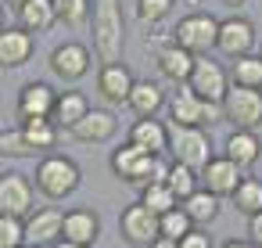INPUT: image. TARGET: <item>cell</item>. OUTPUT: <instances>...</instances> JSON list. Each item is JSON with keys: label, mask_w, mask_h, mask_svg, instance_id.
Segmentation results:
<instances>
[{"label": "cell", "mask_w": 262, "mask_h": 248, "mask_svg": "<svg viewBox=\"0 0 262 248\" xmlns=\"http://www.w3.org/2000/svg\"><path fill=\"white\" fill-rule=\"evenodd\" d=\"M126 140L137 144V148H144V151H151V155H165L169 151V126L158 122V115L155 119H137L129 126V137Z\"/></svg>", "instance_id": "21"}, {"label": "cell", "mask_w": 262, "mask_h": 248, "mask_svg": "<svg viewBox=\"0 0 262 248\" xmlns=\"http://www.w3.org/2000/svg\"><path fill=\"white\" fill-rule=\"evenodd\" d=\"M54 11H58V22H65V26H86L94 0H54Z\"/></svg>", "instance_id": "32"}, {"label": "cell", "mask_w": 262, "mask_h": 248, "mask_svg": "<svg viewBox=\"0 0 262 248\" xmlns=\"http://www.w3.org/2000/svg\"><path fill=\"white\" fill-rule=\"evenodd\" d=\"M183 209H187V216L194 219V226H201V223H212L215 216H219V194H212V191H205V187H198L187 201H180Z\"/></svg>", "instance_id": "28"}, {"label": "cell", "mask_w": 262, "mask_h": 248, "mask_svg": "<svg viewBox=\"0 0 262 248\" xmlns=\"http://www.w3.org/2000/svg\"><path fill=\"white\" fill-rule=\"evenodd\" d=\"M79 166L69 158V155H43L36 162V191L51 201H61L69 198L76 187H79Z\"/></svg>", "instance_id": "2"}, {"label": "cell", "mask_w": 262, "mask_h": 248, "mask_svg": "<svg viewBox=\"0 0 262 248\" xmlns=\"http://www.w3.org/2000/svg\"><path fill=\"white\" fill-rule=\"evenodd\" d=\"M176 248H215V244H212V237H208L201 226H194L183 241H176Z\"/></svg>", "instance_id": "38"}, {"label": "cell", "mask_w": 262, "mask_h": 248, "mask_svg": "<svg viewBox=\"0 0 262 248\" xmlns=\"http://www.w3.org/2000/svg\"><path fill=\"white\" fill-rule=\"evenodd\" d=\"M54 105H58V94L43 79H33L18 90V119H51Z\"/></svg>", "instance_id": "14"}, {"label": "cell", "mask_w": 262, "mask_h": 248, "mask_svg": "<svg viewBox=\"0 0 262 248\" xmlns=\"http://www.w3.org/2000/svg\"><path fill=\"white\" fill-rule=\"evenodd\" d=\"M54 248H86V244H72V241H58Z\"/></svg>", "instance_id": "43"}, {"label": "cell", "mask_w": 262, "mask_h": 248, "mask_svg": "<svg viewBox=\"0 0 262 248\" xmlns=\"http://www.w3.org/2000/svg\"><path fill=\"white\" fill-rule=\"evenodd\" d=\"M241 180H244V169H241L230 155H212V162L201 169L205 191H212V194H219V198H230Z\"/></svg>", "instance_id": "13"}, {"label": "cell", "mask_w": 262, "mask_h": 248, "mask_svg": "<svg viewBox=\"0 0 262 248\" xmlns=\"http://www.w3.org/2000/svg\"><path fill=\"white\" fill-rule=\"evenodd\" d=\"M90 33H94V54L101 58V65L122 61L126 26H122V4H119V0H94Z\"/></svg>", "instance_id": "1"}, {"label": "cell", "mask_w": 262, "mask_h": 248, "mask_svg": "<svg viewBox=\"0 0 262 248\" xmlns=\"http://www.w3.org/2000/svg\"><path fill=\"white\" fill-rule=\"evenodd\" d=\"M248 241H251L255 248H262V212H255V216L248 219Z\"/></svg>", "instance_id": "39"}, {"label": "cell", "mask_w": 262, "mask_h": 248, "mask_svg": "<svg viewBox=\"0 0 262 248\" xmlns=\"http://www.w3.org/2000/svg\"><path fill=\"white\" fill-rule=\"evenodd\" d=\"M230 83L233 87H251L262 90V54H241L230 65Z\"/></svg>", "instance_id": "27"}, {"label": "cell", "mask_w": 262, "mask_h": 248, "mask_svg": "<svg viewBox=\"0 0 262 248\" xmlns=\"http://www.w3.org/2000/svg\"><path fill=\"white\" fill-rule=\"evenodd\" d=\"M223 122V101H201V130Z\"/></svg>", "instance_id": "37"}, {"label": "cell", "mask_w": 262, "mask_h": 248, "mask_svg": "<svg viewBox=\"0 0 262 248\" xmlns=\"http://www.w3.org/2000/svg\"><path fill=\"white\" fill-rule=\"evenodd\" d=\"M0 148H4L8 155H29V151H26V144H22L18 126H15V130H0Z\"/></svg>", "instance_id": "36"}, {"label": "cell", "mask_w": 262, "mask_h": 248, "mask_svg": "<svg viewBox=\"0 0 262 248\" xmlns=\"http://www.w3.org/2000/svg\"><path fill=\"white\" fill-rule=\"evenodd\" d=\"M215 36H219V22H215L212 15H205V11L183 15V18L176 22V29H172V44H180V47L190 51L194 58L215 51Z\"/></svg>", "instance_id": "4"}, {"label": "cell", "mask_w": 262, "mask_h": 248, "mask_svg": "<svg viewBox=\"0 0 262 248\" xmlns=\"http://www.w3.org/2000/svg\"><path fill=\"white\" fill-rule=\"evenodd\" d=\"M86 112H90V101H86V94H83V90H61L51 119H54L58 126H65V130H72Z\"/></svg>", "instance_id": "26"}, {"label": "cell", "mask_w": 262, "mask_h": 248, "mask_svg": "<svg viewBox=\"0 0 262 248\" xmlns=\"http://www.w3.org/2000/svg\"><path fill=\"white\" fill-rule=\"evenodd\" d=\"M101 237V219L94 209H72L65 212V226H61V241H72V244H94Z\"/></svg>", "instance_id": "19"}, {"label": "cell", "mask_w": 262, "mask_h": 248, "mask_svg": "<svg viewBox=\"0 0 262 248\" xmlns=\"http://www.w3.org/2000/svg\"><path fill=\"white\" fill-rule=\"evenodd\" d=\"M172 8H176V0H137V18L144 26H158L169 18Z\"/></svg>", "instance_id": "34"}, {"label": "cell", "mask_w": 262, "mask_h": 248, "mask_svg": "<svg viewBox=\"0 0 262 248\" xmlns=\"http://www.w3.org/2000/svg\"><path fill=\"white\" fill-rule=\"evenodd\" d=\"M137 201H144L155 216H165V212H172V209L180 205V198L172 194L169 183H147V187H140V198H137Z\"/></svg>", "instance_id": "30"}, {"label": "cell", "mask_w": 262, "mask_h": 248, "mask_svg": "<svg viewBox=\"0 0 262 248\" xmlns=\"http://www.w3.org/2000/svg\"><path fill=\"white\" fill-rule=\"evenodd\" d=\"M36 44H33V33H26L22 26L15 29H0V69H18L33 58Z\"/></svg>", "instance_id": "18"}, {"label": "cell", "mask_w": 262, "mask_h": 248, "mask_svg": "<svg viewBox=\"0 0 262 248\" xmlns=\"http://www.w3.org/2000/svg\"><path fill=\"white\" fill-rule=\"evenodd\" d=\"M169 119L176 122V126H201V97L187 87V83H180L176 87V94L169 97Z\"/></svg>", "instance_id": "23"}, {"label": "cell", "mask_w": 262, "mask_h": 248, "mask_svg": "<svg viewBox=\"0 0 262 248\" xmlns=\"http://www.w3.org/2000/svg\"><path fill=\"white\" fill-rule=\"evenodd\" d=\"M155 65L162 69V76H165V79H172V83L180 87V83H187V79H190V72H194V54H190V51H183L180 44H165V47H158Z\"/></svg>", "instance_id": "20"}, {"label": "cell", "mask_w": 262, "mask_h": 248, "mask_svg": "<svg viewBox=\"0 0 262 248\" xmlns=\"http://www.w3.org/2000/svg\"><path fill=\"white\" fill-rule=\"evenodd\" d=\"M187 87H190L201 101H223V97H226V90H230V72H226L215 58L198 54V58H194V72H190Z\"/></svg>", "instance_id": "8"}, {"label": "cell", "mask_w": 262, "mask_h": 248, "mask_svg": "<svg viewBox=\"0 0 262 248\" xmlns=\"http://www.w3.org/2000/svg\"><path fill=\"white\" fill-rule=\"evenodd\" d=\"M223 122H230L233 130H258L262 126V90L230 83V90L223 97Z\"/></svg>", "instance_id": "6"}, {"label": "cell", "mask_w": 262, "mask_h": 248, "mask_svg": "<svg viewBox=\"0 0 262 248\" xmlns=\"http://www.w3.org/2000/svg\"><path fill=\"white\" fill-rule=\"evenodd\" d=\"M0 248H26V219L0 216Z\"/></svg>", "instance_id": "35"}, {"label": "cell", "mask_w": 262, "mask_h": 248, "mask_svg": "<svg viewBox=\"0 0 262 248\" xmlns=\"http://www.w3.org/2000/svg\"><path fill=\"white\" fill-rule=\"evenodd\" d=\"M230 198H233L237 212L251 219L255 212H262V180H255V176H244V180L237 183V191H233Z\"/></svg>", "instance_id": "29"}, {"label": "cell", "mask_w": 262, "mask_h": 248, "mask_svg": "<svg viewBox=\"0 0 262 248\" xmlns=\"http://www.w3.org/2000/svg\"><path fill=\"white\" fill-rule=\"evenodd\" d=\"M158 219H162V237H169V241H183V237L194 230V219L187 216L183 205H176L172 212H165V216H158Z\"/></svg>", "instance_id": "33"}, {"label": "cell", "mask_w": 262, "mask_h": 248, "mask_svg": "<svg viewBox=\"0 0 262 248\" xmlns=\"http://www.w3.org/2000/svg\"><path fill=\"white\" fill-rule=\"evenodd\" d=\"M8 4H11V8H15V11H18V8H22V4H26V0H8Z\"/></svg>", "instance_id": "44"}, {"label": "cell", "mask_w": 262, "mask_h": 248, "mask_svg": "<svg viewBox=\"0 0 262 248\" xmlns=\"http://www.w3.org/2000/svg\"><path fill=\"white\" fill-rule=\"evenodd\" d=\"M223 155H230L241 169H248V166H255V162H258V155H262V140H258V133H255V130H230Z\"/></svg>", "instance_id": "24"}, {"label": "cell", "mask_w": 262, "mask_h": 248, "mask_svg": "<svg viewBox=\"0 0 262 248\" xmlns=\"http://www.w3.org/2000/svg\"><path fill=\"white\" fill-rule=\"evenodd\" d=\"M133 83H137V79H133V72L126 69V61H108V65H101V72H97V90H101V97L112 101V105H126Z\"/></svg>", "instance_id": "16"}, {"label": "cell", "mask_w": 262, "mask_h": 248, "mask_svg": "<svg viewBox=\"0 0 262 248\" xmlns=\"http://www.w3.org/2000/svg\"><path fill=\"white\" fill-rule=\"evenodd\" d=\"M129 112L137 115V119H155L169 101H165V94H162V87L158 83H151V79H137L133 83V90H129Z\"/></svg>", "instance_id": "22"}, {"label": "cell", "mask_w": 262, "mask_h": 248, "mask_svg": "<svg viewBox=\"0 0 262 248\" xmlns=\"http://www.w3.org/2000/svg\"><path fill=\"white\" fill-rule=\"evenodd\" d=\"M255 44H258V33L248 18L233 15V18H223L219 22V36H215V51L223 58H241V54H255Z\"/></svg>", "instance_id": "9"}, {"label": "cell", "mask_w": 262, "mask_h": 248, "mask_svg": "<svg viewBox=\"0 0 262 248\" xmlns=\"http://www.w3.org/2000/svg\"><path fill=\"white\" fill-rule=\"evenodd\" d=\"M18 15V26L26 33H47L54 22H58V11H54V0H26V4L15 11Z\"/></svg>", "instance_id": "25"}, {"label": "cell", "mask_w": 262, "mask_h": 248, "mask_svg": "<svg viewBox=\"0 0 262 248\" xmlns=\"http://www.w3.org/2000/svg\"><path fill=\"white\" fill-rule=\"evenodd\" d=\"M0 29H4V26H0Z\"/></svg>", "instance_id": "45"}, {"label": "cell", "mask_w": 262, "mask_h": 248, "mask_svg": "<svg viewBox=\"0 0 262 248\" xmlns=\"http://www.w3.org/2000/svg\"><path fill=\"white\" fill-rule=\"evenodd\" d=\"M18 133L29 155H51L58 148V133L61 126L54 119H18Z\"/></svg>", "instance_id": "17"}, {"label": "cell", "mask_w": 262, "mask_h": 248, "mask_svg": "<svg viewBox=\"0 0 262 248\" xmlns=\"http://www.w3.org/2000/svg\"><path fill=\"white\" fill-rule=\"evenodd\" d=\"M198 180H201V173L190 169V166H180V162H172V166H169V176H165V183L172 187V194H176L180 201H187V198L198 191Z\"/></svg>", "instance_id": "31"}, {"label": "cell", "mask_w": 262, "mask_h": 248, "mask_svg": "<svg viewBox=\"0 0 262 248\" xmlns=\"http://www.w3.org/2000/svg\"><path fill=\"white\" fill-rule=\"evenodd\" d=\"M119 234L133 248H147V244H155L162 237V219L144 201H133V205H126L119 212Z\"/></svg>", "instance_id": "7"}, {"label": "cell", "mask_w": 262, "mask_h": 248, "mask_svg": "<svg viewBox=\"0 0 262 248\" xmlns=\"http://www.w3.org/2000/svg\"><path fill=\"white\" fill-rule=\"evenodd\" d=\"M223 4H226V8H233V11H237V8H244V4H248V0H223Z\"/></svg>", "instance_id": "42"}, {"label": "cell", "mask_w": 262, "mask_h": 248, "mask_svg": "<svg viewBox=\"0 0 262 248\" xmlns=\"http://www.w3.org/2000/svg\"><path fill=\"white\" fill-rule=\"evenodd\" d=\"M219 248H255V244H251V241H237V237H233V241H223Z\"/></svg>", "instance_id": "40"}, {"label": "cell", "mask_w": 262, "mask_h": 248, "mask_svg": "<svg viewBox=\"0 0 262 248\" xmlns=\"http://www.w3.org/2000/svg\"><path fill=\"white\" fill-rule=\"evenodd\" d=\"M155 166H158V155H151V151H144L129 140L112 151V173L119 180L133 183V187H147L155 180Z\"/></svg>", "instance_id": "5"}, {"label": "cell", "mask_w": 262, "mask_h": 248, "mask_svg": "<svg viewBox=\"0 0 262 248\" xmlns=\"http://www.w3.org/2000/svg\"><path fill=\"white\" fill-rule=\"evenodd\" d=\"M165 155L172 162L190 166V169L201 173L212 162V137L201 126H176V122H169V151Z\"/></svg>", "instance_id": "3"}, {"label": "cell", "mask_w": 262, "mask_h": 248, "mask_svg": "<svg viewBox=\"0 0 262 248\" xmlns=\"http://www.w3.org/2000/svg\"><path fill=\"white\" fill-rule=\"evenodd\" d=\"M65 212L58 209H33L26 216V248H54L61 241Z\"/></svg>", "instance_id": "10"}, {"label": "cell", "mask_w": 262, "mask_h": 248, "mask_svg": "<svg viewBox=\"0 0 262 248\" xmlns=\"http://www.w3.org/2000/svg\"><path fill=\"white\" fill-rule=\"evenodd\" d=\"M115 130H119V119H115L108 108H90L69 133H72L79 144H104V140L115 137Z\"/></svg>", "instance_id": "15"}, {"label": "cell", "mask_w": 262, "mask_h": 248, "mask_svg": "<svg viewBox=\"0 0 262 248\" xmlns=\"http://www.w3.org/2000/svg\"><path fill=\"white\" fill-rule=\"evenodd\" d=\"M33 212V183L22 173H0V216L26 219Z\"/></svg>", "instance_id": "12"}, {"label": "cell", "mask_w": 262, "mask_h": 248, "mask_svg": "<svg viewBox=\"0 0 262 248\" xmlns=\"http://www.w3.org/2000/svg\"><path fill=\"white\" fill-rule=\"evenodd\" d=\"M147 248H176V241H169V237H158L155 244H147Z\"/></svg>", "instance_id": "41"}, {"label": "cell", "mask_w": 262, "mask_h": 248, "mask_svg": "<svg viewBox=\"0 0 262 248\" xmlns=\"http://www.w3.org/2000/svg\"><path fill=\"white\" fill-rule=\"evenodd\" d=\"M51 72L58 79H65V83H79L90 72V47L86 44H76V40L58 44L51 51Z\"/></svg>", "instance_id": "11"}]
</instances>
